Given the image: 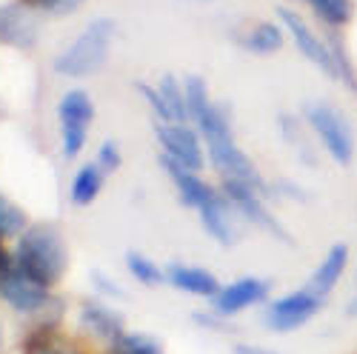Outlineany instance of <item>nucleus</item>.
I'll list each match as a JSON object with an SVG mask.
<instances>
[{
	"instance_id": "nucleus-19",
	"label": "nucleus",
	"mask_w": 357,
	"mask_h": 354,
	"mask_svg": "<svg viewBox=\"0 0 357 354\" xmlns=\"http://www.w3.org/2000/svg\"><path fill=\"white\" fill-rule=\"evenodd\" d=\"M303 3L332 29L346 26L354 17V0H303Z\"/></svg>"
},
{
	"instance_id": "nucleus-23",
	"label": "nucleus",
	"mask_w": 357,
	"mask_h": 354,
	"mask_svg": "<svg viewBox=\"0 0 357 354\" xmlns=\"http://www.w3.org/2000/svg\"><path fill=\"white\" fill-rule=\"evenodd\" d=\"M186 100H189V117H195V121H200V117L215 106V103L209 100V95H206L203 77H197V75L186 77Z\"/></svg>"
},
{
	"instance_id": "nucleus-2",
	"label": "nucleus",
	"mask_w": 357,
	"mask_h": 354,
	"mask_svg": "<svg viewBox=\"0 0 357 354\" xmlns=\"http://www.w3.org/2000/svg\"><path fill=\"white\" fill-rule=\"evenodd\" d=\"M17 269L26 272L32 280L43 283L46 288L54 286L66 272V246L61 231L52 226H32L20 234L15 252Z\"/></svg>"
},
{
	"instance_id": "nucleus-25",
	"label": "nucleus",
	"mask_w": 357,
	"mask_h": 354,
	"mask_svg": "<svg viewBox=\"0 0 357 354\" xmlns=\"http://www.w3.org/2000/svg\"><path fill=\"white\" fill-rule=\"evenodd\" d=\"M112 354H163V351L152 337H146V334H123L114 343Z\"/></svg>"
},
{
	"instance_id": "nucleus-24",
	"label": "nucleus",
	"mask_w": 357,
	"mask_h": 354,
	"mask_svg": "<svg viewBox=\"0 0 357 354\" xmlns=\"http://www.w3.org/2000/svg\"><path fill=\"white\" fill-rule=\"evenodd\" d=\"M126 266H129V272H132L140 283H146V286H158V283L163 280V272H160L149 257H143V254L129 252V254H126Z\"/></svg>"
},
{
	"instance_id": "nucleus-8",
	"label": "nucleus",
	"mask_w": 357,
	"mask_h": 354,
	"mask_svg": "<svg viewBox=\"0 0 357 354\" xmlns=\"http://www.w3.org/2000/svg\"><path fill=\"white\" fill-rule=\"evenodd\" d=\"M223 192H226V197L241 209L246 217H249V223H255V226H260L263 231H272L278 240H291L289 238V231L275 220V215L266 209V203L260 200V192L257 189H252L249 183H243V180H234V177H229L226 180V186H223Z\"/></svg>"
},
{
	"instance_id": "nucleus-30",
	"label": "nucleus",
	"mask_w": 357,
	"mask_h": 354,
	"mask_svg": "<svg viewBox=\"0 0 357 354\" xmlns=\"http://www.w3.org/2000/svg\"><path fill=\"white\" fill-rule=\"evenodd\" d=\"M234 354H275V351L260 348V346H234Z\"/></svg>"
},
{
	"instance_id": "nucleus-6",
	"label": "nucleus",
	"mask_w": 357,
	"mask_h": 354,
	"mask_svg": "<svg viewBox=\"0 0 357 354\" xmlns=\"http://www.w3.org/2000/svg\"><path fill=\"white\" fill-rule=\"evenodd\" d=\"M320 306H323V298H317L314 291H309V288L291 291L269 306V311H266V326L275 332H294V329L306 326L320 311Z\"/></svg>"
},
{
	"instance_id": "nucleus-13",
	"label": "nucleus",
	"mask_w": 357,
	"mask_h": 354,
	"mask_svg": "<svg viewBox=\"0 0 357 354\" xmlns=\"http://www.w3.org/2000/svg\"><path fill=\"white\" fill-rule=\"evenodd\" d=\"M160 160H163V169L169 171V177L174 180L177 192H181V200H183L186 206H192V209H200V206L215 194V189H209L203 180H197L195 171H192V169H186L183 163H177V160H174V157H169V155H163Z\"/></svg>"
},
{
	"instance_id": "nucleus-22",
	"label": "nucleus",
	"mask_w": 357,
	"mask_h": 354,
	"mask_svg": "<svg viewBox=\"0 0 357 354\" xmlns=\"http://www.w3.org/2000/svg\"><path fill=\"white\" fill-rule=\"evenodd\" d=\"M26 231V215L23 209L9 200V197H0V240L3 238H17V234Z\"/></svg>"
},
{
	"instance_id": "nucleus-26",
	"label": "nucleus",
	"mask_w": 357,
	"mask_h": 354,
	"mask_svg": "<svg viewBox=\"0 0 357 354\" xmlns=\"http://www.w3.org/2000/svg\"><path fill=\"white\" fill-rule=\"evenodd\" d=\"M26 354H80L69 340L54 337V334H40L26 346Z\"/></svg>"
},
{
	"instance_id": "nucleus-16",
	"label": "nucleus",
	"mask_w": 357,
	"mask_h": 354,
	"mask_svg": "<svg viewBox=\"0 0 357 354\" xmlns=\"http://www.w3.org/2000/svg\"><path fill=\"white\" fill-rule=\"evenodd\" d=\"M169 280H172V286L183 288L189 294H200V298H218L220 294L218 277L206 269H197V266H172Z\"/></svg>"
},
{
	"instance_id": "nucleus-3",
	"label": "nucleus",
	"mask_w": 357,
	"mask_h": 354,
	"mask_svg": "<svg viewBox=\"0 0 357 354\" xmlns=\"http://www.w3.org/2000/svg\"><path fill=\"white\" fill-rule=\"evenodd\" d=\"M112 38H114V23L100 17L95 23H89L83 32L77 35V40L57 57L54 69L69 77H86L103 66L106 54L112 49Z\"/></svg>"
},
{
	"instance_id": "nucleus-31",
	"label": "nucleus",
	"mask_w": 357,
	"mask_h": 354,
	"mask_svg": "<svg viewBox=\"0 0 357 354\" xmlns=\"http://www.w3.org/2000/svg\"><path fill=\"white\" fill-rule=\"evenodd\" d=\"M6 272H9V260H6V252H3V249H0V283H3Z\"/></svg>"
},
{
	"instance_id": "nucleus-7",
	"label": "nucleus",
	"mask_w": 357,
	"mask_h": 354,
	"mask_svg": "<svg viewBox=\"0 0 357 354\" xmlns=\"http://www.w3.org/2000/svg\"><path fill=\"white\" fill-rule=\"evenodd\" d=\"M57 114H61L63 152H66V157H77L83 143H86L89 123H92V117H95V106H92V100H89V95L69 92L61 100V106H57Z\"/></svg>"
},
{
	"instance_id": "nucleus-14",
	"label": "nucleus",
	"mask_w": 357,
	"mask_h": 354,
	"mask_svg": "<svg viewBox=\"0 0 357 354\" xmlns=\"http://www.w3.org/2000/svg\"><path fill=\"white\" fill-rule=\"evenodd\" d=\"M197 212H200V223H203V229L209 231L218 243L231 246V243L237 240V231H234L231 217H229V203H226V197H223V194H218V192H215L209 200H206V203L200 206Z\"/></svg>"
},
{
	"instance_id": "nucleus-11",
	"label": "nucleus",
	"mask_w": 357,
	"mask_h": 354,
	"mask_svg": "<svg viewBox=\"0 0 357 354\" xmlns=\"http://www.w3.org/2000/svg\"><path fill=\"white\" fill-rule=\"evenodd\" d=\"M0 40L9 46L32 49L38 40V23H35L32 12L23 9L20 3L0 6Z\"/></svg>"
},
{
	"instance_id": "nucleus-17",
	"label": "nucleus",
	"mask_w": 357,
	"mask_h": 354,
	"mask_svg": "<svg viewBox=\"0 0 357 354\" xmlns=\"http://www.w3.org/2000/svg\"><path fill=\"white\" fill-rule=\"evenodd\" d=\"M83 323L92 332H98L100 337L117 343L123 337V320L117 317L114 311H109L106 306H98V303H86L83 306Z\"/></svg>"
},
{
	"instance_id": "nucleus-32",
	"label": "nucleus",
	"mask_w": 357,
	"mask_h": 354,
	"mask_svg": "<svg viewBox=\"0 0 357 354\" xmlns=\"http://www.w3.org/2000/svg\"><path fill=\"white\" fill-rule=\"evenodd\" d=\"M349 314H351V317H357V298L349 303Z\"/></svg>"
},
{
	"instance_id": "nucleus-28",
	"label": "nucleus",
	"mask_w": 357,
	"mask_h": 354,
	"mask_svg": "<svg viewBox=\"0 0 357 354\" xmlns=\"http://www.w3.org/2000/svg\"><path fill=\"white\" fill-rule=\"evenodd\" d=\"M23 3L35 6V9H43V12H52V15H63V12L77 9L80 0H23Z\"/></svg>"
},
{
	"instance_id": "nucleus-21",
	"label": "nucleus",
	"mask_w": 357,
	"mask_h": 354,
	"mask_svg": "<svg viewBox=\"0 0 357 354\" xmlns=\"http://www.w3.org/2000/svg\"><path fill=\"white\" fill-rule=\"evenodd\" d=\"M160 95H163V100H166V106H169V111L174 117V123H183L189 117V100L181 92V83H177L172 75H166L160 80Z\"/></svg>"
},
{
	"instance_id": "nucleus-4",
	"label": "nucleus",
	"mask_w": 357,
	"mask_h": 354,
	"mask_svg": "<svg viewBox=\"0 0 357 354\" xmlns=\"http://www.w3.org/2000/svg\"><path fill=\"white\" fill-rule=\"evenodd\" d=\"M306 121L312 132L320 137V143L326 146V152L332 155V160L340 166H349L354 157V132L346 117L329 103H312L306 106Z\"/></svg>"
},
{
	"instance_id": "nucleus-10",
	"label": "nucleus",
	"mask_w": 357,
	"mask_h": 354,
	"mask_svg": "<svg viewBox=\"0 0 357 354\" xmlns=\"http://www.w3.org/2000/svg\"><path fill=\"white\" fill-rule=\"evenodd\" d=\"M155 132H158L169 157H174L177 163H183L192 171H197L203 166V149H200L197 134L192 129H186L181 123H158Z\"/></svg>"
},
{
	"instance_id": "nucleus-20",
	"label": "nucleus",
	"mask_w": 357,
	"mask_h": 354,
	"mask_svg": "<svg viewBox=\"0 0 357 354\" xmlns=\"http://www.w3.org/2000/svg\"><path fill=\"white\" fill-rule=\"evenodd\" d=\"M243 46L255 54H272L283 46V32L275 23H257L252 32L243 38Z\"/></svg>"
},
{
	"instance_id": "nucleus-18",
	"label": "nucleus",
	"mask_w": 357,
	"mask_h": 354,
	"mask_svg": "<svg viewBox=\"0 0 357 354\" xmlns=\"http://www.w3.org/2000/svg\"><path fill=\"white\" fill-rule=\"evenodd\" d=\"M100 186H103V169L98 163L83 166L77 171V177H75V183H72V200H75V206H89V203L98 197Z\"/></svg>"
},
{
	"instance_id": "nucleus-5",
	"label": "nucleus",
	"mask_w": 357,
	"mask_h": 354,
	"mask_svg": "<svg viewBox=\"0 0 357 354\" xmlns=\"http://www.w3.org/2000/svg\"><path fill=\"white\" fill-rule=\"evenodd\" d=\"M278 17H280L283 26L289 29V35H291L294 46L301 49V54L306 57V61H312L323 75H329V77L337 80V66H335V54H332L329 43H323V40L317 38L314 29H312L301 15H294L291 9L280 6V9H278Z\"/></svg>"
},
{
	"instance_id": "nucleus-12",
	"label": "nucleus",
	"mask_w": 357,
	"mask_h": 354,
	"mask_svg": "<svg viewBox=\"0 0 357 354\" xmlns=\"http://www.w3.org/2000/svg\"><path fill=\"white\" fill-rule=\"evenodd\" d=\"M266 294H269V283L257 280V277H243V280H234L231 286L220 288L218 294V311L220 314H237L255 303H263Z\"/></svg>"
},
{
	"instance_id": "nucleus-9",
	"label": "nucleus",
	"mask_w": 357,
	"mask_h": 354,
	"mask_svg": "<svg viewBox=\"0 0 357 354\" xmlns=\"http://www.w3.org/2000/svg\"><path fill=\"white\" fill-rule=\"evenodd\" d=\"M0 294L6 298V303L17 311H38L49 303V291L43 283L32 280L26 272H20L17 266L12 269L9 266V272L3 277V283H0Z\"/></svg>"
},
{
	"instance_id": "nucleus-15",
	"label": "nucleus",
	"mask_w": 357,
	"mask_h": 354,
	"mask_svg": "<svg viewBox=\"0 0 357 354\" xmlns=\"http://www.w3.org/2000/svg\"><path fill=\"white\" fill-rule=\"evenodd\" d=\"M346 263H349V249L346 243H337L329 249V254L323 257V263L314 269V275L309 277V291H314L317 298H326L343 277L346 272Z\"/></svg>"
},
{
	"instance_id": "nucleus-27",
	"label": "nucleus",
	"mask_w": 357,
	"mask_h": 354,
	"mask_svg": "<svg viewBox=\"0 0 357 354\" xmlns=\"http://www.w3.org/2000/svg\"><path fill=\"white\" fill-rule=\"evenodd\" d=\"M137 88H140V95L149 100V106H152V109L160 114L163 123H174V117H172V111H169V106H166V100H163V95H160V88H152L149 83H137Z\"/></svg>"
},
{
	"instance_id": "nucleus-1",
	"label": "nucleus",
	"mask_w": 357,
	"mask_h": 354,
	"mask_svg": "<svg viewBox=\"0 0 357 354\" xmlns=\"http://www.w3.org/2000/svg\"><path fill=\"white\" fill-rule=\"evenodd\" d=\"M203 137H206V146H209V157L212 163L226 174V177H234V180H243L249 183L252 189H257L260 194L266 192V183L260 171L255 169V163L243 155V149L234 143L231 137V126H229V117L223 114L220 106H212L206 111L200 121H197Z\"/></svg>"
},
{
	"instance_id": "nucleus-29",
	"label": "nucleus",
	"mask_w": 357,
	"mask_h": 354,
	"mask_svg": "<svg viewBox=\"0 0 357 354\" xmlns=\"http://www.w3.org/2000/svg\"><path fill=\"white\" fill-rule=\"evenodd\" d=\"M98 166H100L103 171H114L117 166H121V152H117V143L106 140V143L100 146V155H98Z\"/></svg>"
}]
</instances>
